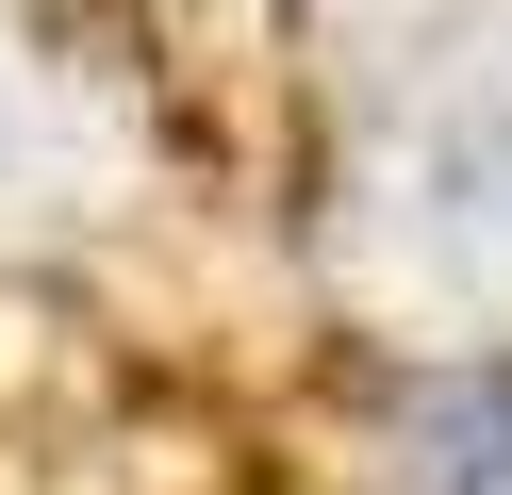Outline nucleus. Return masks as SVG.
<instances>
[{"mask_svg": "<svg viewBox=\"0 0 512 495\" xmlns=\"http://www.w3.org/2000/svg\"><path fill=\"white\" fill-rule=\"evenodd\" d=\"M347 231L397 264L413 297H512V0L430 17L364 83L347 132Z\"/></svg>", "mask_w": 512, "mask_h": 495, "instance_id": "nucleus-1", "label": "nucleus"}, {"mask_svg": "<svg viewBox=\"0 0 512 495\" xmlns=\"http://www.w3.org/2000/svg\"><path fill=\"white\" fill-rule=\"evenodd\" d=\"M413 495H512V347H446L413 380Z\"/></svg>", "mask_w": 512, "mask_h": 495, "instance_id": "nucleus-2", "label": "nucleus"}]
</instances>
